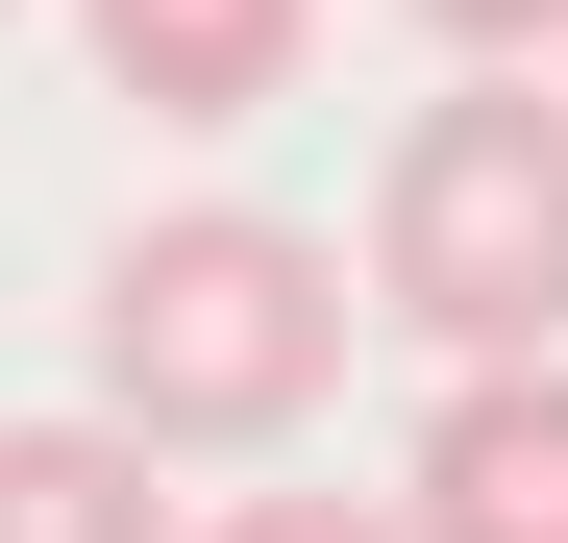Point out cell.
<instances>
[{"label":"cell","mask_w":568,"mask_h":543,"mask_svg":"<svg viewBox=\"0 0 568 543\" xmlns=\"http://www.w3.org/2000/svg\"><path fill=\"white\" fill-rule=\"evenodd\" d=\"M0 543H199V519H173V444L124 420H0Z\"/></svg>","instance_id":"5"},{"label":"cell","mask_w":568,"mask_h":543,"mask_svg":"<svg viewBox=\"0 0 568 543\" xmlns=\"http://www.w3.org/2000/svg\"><path fill=\"white\" fill-rule=\"evenodd\" d=\"M199 543H420V519H396V494H223Z\"/></svg>","instance_id":"6"},{"label":"cell","mask_w":568,"mask_h":543,"mask_svg":"<svg viewBox=\"0 0 568 543\" xmlns=\"http://www.w3.org/2000/svg\"><path fill=\"white\" fill-rule=\"evenodd\" d=\"M74 50H100L124 124H272L322 50V0H74Z\"/></svg>","instance_id":"4"},{"label":"cell","mask_w":568,"mask_h":543,"mask_svg":"<svg viewBox=\"0 0 568 543\" xmlns=\"http://www.w3.org/2000/svg\"><path fill=\"white\" fill-rule=\"evenodd\" d=\"M371 321H420L445 371L568 346V74H469L371 173Z\"/></svg>","instance_id":"2"},{"label":"cell","mask_w":568,"mask_h":543,"mask_svg":"<svg viewBox=\"0 0 568 543\" xmlns=\"http://www.w3.org/2000/svg\"><path fill=\"white\" fill-rule=\"evenodd\" d=\"M420 25H445L469 74H544V50H568V0H420Z\"/></svg>","instance_id":"7"},{"label":"cell","mask_w":568,"mask_h":543,"mask_svg":"<svg viewBox=\"0 0 568 543\" xmlns=\"http://www.w3.org/2000/svg\"><path fill=\"white\" fill-rule=\"evenodd\" d=\"M420 543H568V346H495V371H445L420 420Z\"/></svg>","instance_id":"3"},{"label":"cell","mask_w":568,"mask_h":543,"mask_svg":"<svg viewBox=\"0 0 568 543\" xmlns=\"http://www.w3.org/2000/svg\"><path fill=\"white\" fill-rule=\"evenodd\" d=\"M346 321H371V272H322V223L173 198V223H124V272H100V420L173 444V470H272V444H322Z\"/></svg>","instance_id":"1"}]
</instances>
